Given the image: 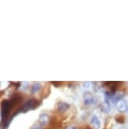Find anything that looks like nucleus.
Here are the masks:
<instances>
[{"mask_svg": "<svg viewBox=\"0 0 128 129\" xmlns=\"http://www.w3.org/2000/svg\"><path fill=\"white\" fill-rule=\"evenodd\" d=\"M91 124H92L94 127H95L96 129H100L101 126V122H100V118L96 115H94L92 116V118H91Z\"/></svg>", "mask_w": 128, "mask_h": 129, "instance_id": "obj_7", "label": "nucleus"}, {"mask_svg": "<svg viewBox=\"0 0 128 129\" xmlns=\"http://www.w3.org/2000/svg\"><path fill=\"white\" fill-rule=\"evenodd\" d=\"M57 108H58V111L61 113H64L70 108V105L66 103V102L62 101V102H59L58 106H57Z\"/></svg>", "mask_w": 128, "mask_h": 129, "instance_id": "obj_6", "label": "nucleus"}, {"mask_svg": "<svg viewBox=\"0 0 128 129\" xmlns=\"http://www.w3.org/2000/svg\"><path fill=\"white\" fill-rule=\"evenodd\" d=\"M66 129H76L74 126H67Z\"/></svg>", "mask_w": 128, "mask_h": 129, "instance_id": "obj_12", "label": "nucleus"}, {"mask_svg": "<svg viewBox=\"0 0 128 129\" xmlns=\"http://www.w3.org/2000/svg\"><path fill=\"white\" fill-rule=\"evenodd\" d=\"M40 89H41V84L39 82H35V84L32 85V88H31V93L32 94H36L38 93Z\"/></svg>", "mask_w": 128, "mask_h": 129, "instance_id": "obj_9", "label": "nucleus"}, {"mask_svg": "<svg viewBox=\"0 0 128 129\" xmlns=\"http://www.w3.org/2000/svg\"><path fill=\"white\" fill-rule=\"evenodd\" d=\"M39 121L40 123V126H47L50 121V116L46 113L40 114L39 116Z\"/></svg>", "mask_w": 128, "mask_h": 129, "instance_id": "obj_5", "label": "nucleus"}, {"mask_svg": "<svg viewBox=\"0 0 128 129\" xmlns=\"http://www.w3.org/2000/svg\"><path fill=\"white\" fill-rule=\"evenodd\" d=\"M83 85L84 88H89V87L92 85V83H90V82H84L83 84Z\"/></svg>", "mask_w": 128, "mask_h": 129, "instance_id": "obj_10", "label": "nucleus"}, {"mask_svg": "<svg viewBox=\"0 0 128 129\" xmlns=\"http://www.w3.org/2000/svg\"><path fill=\"white\" fill-rule=\"evenodd\" d=\"M32 129H42V127H41V126H40V125H36L34 126Z\"/></svg>", "mask_w": 128, "mask_h": 129, "instance_id": "obj_11", "label": "nucleus"}, {"mask_svg": "<svg viewBox=\"0 0 128 129\" xmlns=\"http://www.w3.org/2000/svg\"><path fill=\"white\" fill-rule=\"evenodd\" d=\"M127 126H128V121H127Z\"/></svg>", "mask_w": 128, "mask_h": 129, "instance_id": "obj_14", "label": "nucleus"}, {"mask_svg": "<svg viewBox=\"0 0 128 129\" xmlns=\"http://www.w3.org/2000/svg\"><path fill=\"white\" fill-rule=\"evenodd\" d=\"M11 107V101L9 102L8 101H4L2 102V119L3 121H5L6 118L8 117L9 111H10Z\"/></svg>", "mask_w": 128, "mask_h": 129, "instance_id": "obj_1", "label": "nucleus"}, {"mask_svg": "<svg viewBox=\"0 0 128 129\" xmlns=\"http://www.w3.org/2000/svg\"><path fill=\"white\" fill-rule=\"evenodd\" d=\"M36 106H37V101H35V99H31V100H29L28 101H26L24 106H22V109H21V111H28L30 110H33L35 109Z\"/></svg>", "mask_w": 128, "mask_h": 129, "instance_id": "obj_2", "label": "nucleus"}, {"mask_svg": "<svg viewBox=\"0 0 128 129\" xmlns=\"http://www.w3.org/2000/svg\"><path fill=\"white\" fill-rule=\"evenodd\" d=\"M96 101L95 97L91 94L90 92H84L83 94V102L85 105H93Z\"/></svg>", "mask_w": 128, "mask_h": 129, "instance_id": "obj_3", "label": "nucleus"}, {"mask_svg": "<svg viewBox=\"0 0 128 129\" xmlns=\"http://www.w3.org/2000/svg\"><path fill=\"white\" fill-rule=\"evenodd\" d=\"M126 111H127V112H128V107H127V110Z\"/></svg>", "mask_w": 128, "mask_h": 129, "instance_id": "obj_13", "label": "nucleus"}, {"mask_svg": "<svg viewBox=\"0 0 128 129\" xmlns=\"http://www.w3.org/2000/svg\"><path fill=\"white\" fill-rule=\"evenodd\" d=\"M125 96V93L124 92H117V93H115V95H114V98H113V102L115 103H117L118 101H121L123 100V97Z\"/></svg>", "mask_w": 128, "mask_h": 129, "instance_id": "obj_8", "label": "nucleus"}, {"mask_svg": "<svg viewBox=\"0 0 128 129\" xmlns=\"http://www.w3.org/2000/svg\"><path fill=\"white\" fill-rule=\"evenodd\" d=\"M116 106H117L118 111H120V112H124V111H125L127 110V107H128L127 102H126V101H125V100H121V101H118L116 103Z\"/></svg>", "mask_w": 128, "mask_h": 129, "instance_id": "obj_4", "label": "nucleus"}]
</instances>
